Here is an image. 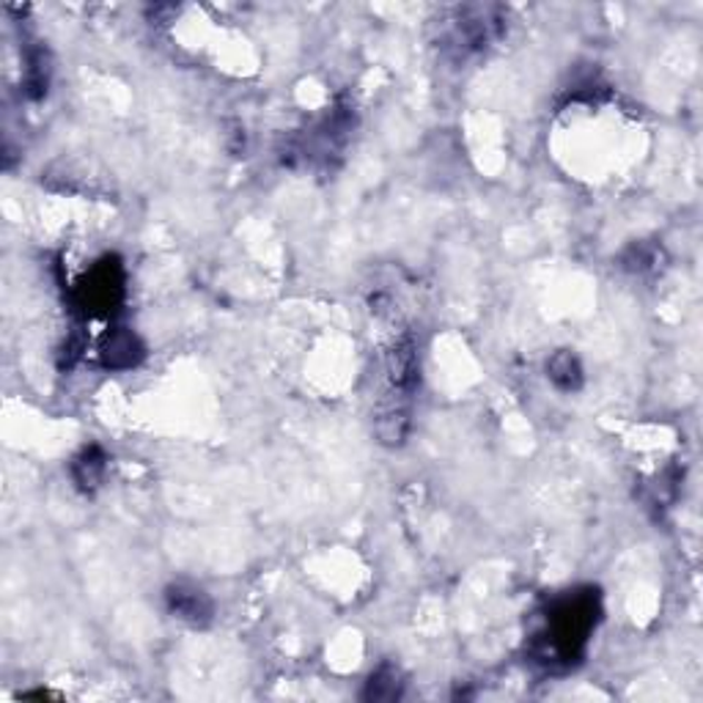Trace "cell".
<instances>
[{
  "label": "cell",
  "mask_w": 703,
  "mask_h": 703,
  "mask_svg": "<svg viewBox=\"0 0 703 703\" xmlns=\"http://www.w3.org/2000/svg\"><path fill=\"white\" fill-rule=\"evenodd\" d=\"M596 624V596L572 594L561 600L547 615V632L538 641V657L547 665H570L583 654L585 641Z\"/></svg>",
  "instance_id": "obj_1"
},
{
  "label": "cell",
  "mask_w": 703,
  "mask_h": 703,
  "mask_svg": "<svg viewBox=\"0 0 703 703\" xmlns=\"http://www.w3.org/2000/svg\"><path fill=\"white\" fill-rule=\"evenodd\" d=\"M503 31L501 11L495 6H467L456 11L450 20V31L445 37V47L454 50L456 58L476 56L495 42Z\"/></svg>",
  "instance_id": "obj_2"
},
{
  "label": "cell",
  "mask_w": 703,
  "mask_h": 703,
  "mask_svg": "<svg viewBox=\"0 0 703 703\" xmlns=\"http://www.w3.org/2000/svg\"><path fill=\"white\" fill-rule=\"evenodd\" d=\"M78 297L80 308H86V314H113L116 306L121 303V297H125V273H121V264L116 259L99 261L97 267L91 269V275L80 284Z\"/></svg>",
  "instance_id": "obj_3"
},
{
  "label": "cell",
  "mask_w": 703,
  "mask_h": 703,
  "mask_svg": "<svg viewBox=\"0 0 703 703\" xmlns=\"http://www.w3.org/2000/svg\"><path fill=\"white\" fill-rule=\"evenodd\" d=\"M385 394L413 398L420 385V355L418 341L413 333L404 330L402 336L385 352Z\"/></svg>",
  "instance_id": "obj_4"
},
{
  "label": "cell",
  "mask_w": 703,
  "mask_h": 703,
  "mask_svg": "<svg viewBox=\"0 0 703 703\" xmlns=\"http://www.w3.org/2000/svg\"><path fill=\"white\" fill-rule=\"evenodd\" d=\"M409 426H413V398L383 390L377 413H374V429H377L379 443L388 448H402L409 437Z\"/></svg>",
  "instance_id": "obj_5"
},
{
  "label": "cell",
  "mask_w": 703,
  "mask_h": 703,
  "mask_svg": "<svg viewBox=\"0 0 703 703\" xmlns=\"http://www.w3.org/2000/svg\"><path fill=\"white\" fill-rule=\"evenodd\" d=\"M166 605L176 618L190 626H207L215 618V602L204 588L192 583H174L166 591Z\"/></svg>",
  "instance_id": "obj_6"
},
{
  "label": "cell",
  "mask_w": 703,
  "mask_h": 703,
  "mask_svg": "<svg viewBox=\"0 0 703 703\" xmlns=\"http://www.w3.org/2000/svg\"><path fill=\"white\" fill-rule=\"evenodd\" d=\"M102 366L113 368V372H125V368L138 366L143 360V344L138 341L132 330H125V327H116L105 336L102 341Z\"/></svg>",
  "instance_id": "obj_7"
},
{
  "label": "cell",
  "mask_w": 703,
  "mask_h": 703,
  "mask_svg": "<svg viewBox=\"0 0 703 703\" xmlns=\"http://www.w3.org/2000/svg\"><path fill=\"white\" fill-rule=\"evenodd\" d=\"M105 467H108V456L99 445H86L78 456L72 459V478L78 484L80 492L91 495L105 478Z\"/></svg>",
  "instance_id": "obj_8"
},
{
  "label": "cell",
  "mask_w": 703,
  "mask_h": 703,
  "mask_svg": "<svg viewBox=\"0 0 703 703\" xmlns=\"http://www.w3.org/2000/svg\"><path fill=\"white\" fill-rule=\"evenodd\" d=\"M547 377L564 394H577L583 388V366H580L577 355L570 349L555 352L547 360Z\"/></svg>",
  "instance_id": "obj_9"
},
{
  "label": "cell",
  "mask_w": 703,
  "mask_h": 703,
  "mask_svg": "<svg viewBox=\"0 0 703 703\" xmlns=\"http://www.w3.org/2000/svg\"><path fill=\"white\" fill-rule=\"evenodd\" d=\"M402 673L394 665H383L377 673H372L366 690H363V699L366 701H398L402 699Z\"/></svg>",
  "instance_id": "obj_10"
},
{
  "label": "cell",
  "mask_w": 703,
  "mask_h": 703,
  "mask_svg": "<svg viewBox=\"0 0 703 703\" xmlns=\"http://www.w3.org/2000/svg\"><path fill=\"white\" fill-rule=\"evenodd\" d=\"M28 67H26V93L31 99H42L50 86V63H47L44 50H31L28 52Z\"/></svg>",
  "instance_id": "obj_11"
},
{
  "label": "cell",
  "mask_w": 703,
  "mask_h": 703,
  "mask_svg": "<svg viewBox=\"0 0 703 703\" xmlns=\"http://www.w3.org/2000/svg\"><path fill=\"white\" fill-rule=\"evenodd\" d=\"M662 250L654 248V245H632L624 254V267L630 273H648V269L657 267Z\"/></svg>",
  "instance_id": "obj_12"
}]
</instances>
